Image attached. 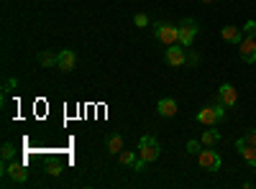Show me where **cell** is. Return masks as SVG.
Here are the masks:
<instances>
[{"label": "cell", "instance_id": "1", "mask_svg": "<svg viewBox=\"0 0 256 189\" xmlns=\"http://www.w3.org/2000/svg\"><path fill=\"white\" fill-rule=\"evenodd\" d=\"M226 120V105L218 102V105H210V108H202L198 113V123L208 125V128H212L216 123H223Z\"/></svg>", "mask_w": 256, "mask_h": 189}, {"label": "cell", "instance_id": "2", "mask_svg": "<svg viewBox=\"0 0 256 189\" xmlns=\"http://www.w3.org/2000/svg\"><path fill=\"white\" fill-rule=\"evenodd\" d=\"M159 154H162V149H159V141H156L154 136H144V138L138 141V159H141V161L152 164V161L159 159Z\"/></svg>", "mask_w": 256, "mask_h": 189}, {"label": "cell", "instance_id": "3", "mask_svg": "<svg viewBox=\"0 0 256 189\" xmlns=\"http://www.w3.org/2000/svg\"><path fill=\"white\" fill-rule=\"evenodd\" d=\"M154 36L162 41V44H166V46L180 44V26H172V23H156Z\"/></svg>", "mask_w": 256, "mask_h": 189}, {"label": "cell", "instance_id": "4", "mask_svg": "<svg viewBox=\"0 0 256 189\" xmlns=\"http://www.w3.org/2000/svg\"><path fill=\"white\" fill-rule=\"evenodd\" d=\"M198 31H200V26L195 23V20H192V18H184L182 23H180V46L190 49L192 44H195Z\"/></svg>", "mask_w": 256, "mask_h": 189}, {"label": "cell", "instance_id": "5", "mask_svg": "<svg viewBox=\"0 0 256 189\" xmlns=\"http://www.w3.org/2000/svg\"><path fill=\"white\" fill-rule=\"evenodd\" d=\"M3 174H6L10 182H16V184H26V182H28V169H26L20 161L6 164V166H3Z\"/></svg>", "mask_w": 256, "mask_h": 189}, {"label": "cell", "instance_id": "6", "mask_svg": "<svg viewBox=\"0 0 256 189\" xmlns=\"http://www.w3.org/2000/svg\"><path fill=\"white\" fill-rule=\"evenodd\" d=\"M200 166L205 172H218L220 169V154L218 151H210V146H208V151H200Z\"/></svg>", "mask_w": 256, "mask_h": 189}, {"label": "cell", "instance_id": "7", "mask_svg": "<svg viewBox=\"0 0 256 189\" xmlns=\"http://www.w3.org/2000/svg\"><path fill=\"white\" fill-rule=\"evenodd\" d=\"M238 54L246 64H254L256 61V36H246L241 44H238Z\"/></svg>", "mask_w": 256, "mask_h": 189}, {"label": "cell", "instance_id": "8", "mask_svg": "<svg viewBox=\"0 0 256 189\" xmlns=\"http://www.w3.org/2000/svg\"><path fill=\"white\" fill-rule=\"evenodd\" d=\"M164 59H166V64H169V67H184V64H187V56H184V46L180 49V44H172V46L166 49Z\"/></svg>", "mask_w": 256, "mask_h": 189}, {"label": "cell", "instance_id": "9", "mask_svg": "<svg viewBox=\"0 0 256 189\" xmlns=\"http://www.w3.org/2000/svg\"><path fill=\"white\" fill-rule=\"evenodd\" d=\"M218 102H223L226 108H233V105L238 102V92H236V87L233 85H220V90H218Z\"/></svg>", "mask_w": 256, "mask_h": 189}, {"label": "cell", "instance_id": "10", "mask_svg": "<svg viewBox=\"0 0 256 189\" xmlns=\"http://www.w3.org/2000/svg\"><path fill=\"white\" fill-rule=\"evenodd\" d=\"M56 67H59L62 72H72V69L77 67V54H74V51H70V49H62V51H59V61H56Z\"/></svg>", "mask_w": 256, "mask_h": 189}, {"label": "cell", "instance_id": "11", "mask_svg": "<svg viewBox=\"0 0 256 189\" xmlns=\"http://www.w3.org/2000/svg\"><path fill=\"white\" fill-rule=\"evenodd\" d=\"M177 110H180V105H177L174 97H162L159 105H156V113L162 118H172V115H177Z\"/></svg>", "mask_w": 256, "mask_h": 189}, {"label": "cell", "instance_id": "12", "mask_svg": "<svg viewBox=\"0 0 256 189\" xmlns=\"http://www.w3.org/2000/svg\"><path fill=\"white\" fill-rule=\"evenodd\" d=\"M220 36H223V41H228V44H241L246 33L241 28H236V26H223L220 28Z\"/></svg>", "mask_w": 256, "mask_h": 189}, {"label": "cell", "instance_id": "13", "mask_svg": "<svg viewBox=\"0 0 256 189\" xmlns=\"http://www.w3.org/2000/svg\"><path fill=\"white\" fill-rule=\"evenodd\" d=\"M238 154L244 156V161L251 166V169H256V146H241Z\"/></svg>", "mask_w": 256, "mask_h": 189}, {"label": "cell", "instance_id": "14", "mask_svg": "<svg viewBox=\"0 0 256 189\" xmlns=\"http://www.w3.org/2000/svg\"><path fill=\"white\" fill-rule=\"evenodd\" d=\"M200 141H202V146H210V149H212V146L220 141V131H205L200 136Z\"/></svg>", "mask_w": 256, "mask_h": 189}, {"label": "cell", "instance_id": "15", "mask_svg": "<svg viewBox=\"0 0 256 189\" xmlns=\"http://www.w3.org/2000/svg\"><path fill=\"white\" fill-rule=\"evenodd\" d=\"M108 151H110V154H120V151H123V138H120L118 133L108 136Z\"/></svg>", "mask_w": 256, "mask_h": 189}, {"label": "cell", "instance_id": "16", "mask_svg": "<svg viewBox=\"0 0 256 189\" xmlns=\"http://www.w3.org/2000/svg\"><path fill=\"white\" fill-rule=\"evenodd\" d=\"M56 61H59V54H46V51L38 54V64L41 67H56Z\"/></svg>", "mask_w": 256, "mask_h": 189}, {"label": "cell", "instance_id": "17", "mask_svg": "<svg viewBox=\"0 0 256 189\" xmlns=\"http://www.w3.org/2000/svg\"><path fill=\"white\" fill-rule=\"evenodd\" d=\"M241 146H256V131H248L246 136H241L236 141V149H241Z\"/></svg>", "mask_w": 256, "mask_h": 189}, {"label": "cell", "instance_id": "18", "mask_svg": "<svg viewBox=\"0 0 256 189\" xmlns=\"http://www.w3.org/2000/svg\"><path fill=\"white\" fill-rule=\"evenodd\" d=\"M118 159H120V164H123V166H134V164L138 161L131 151H120V154H118Z\"/></svg>", "mask_w": 256, "mask_h": 189}, {"label": "cell", "instance_id": "19", "mask_svg": "<svg viewBox=\"0 0 256 189\" xmlns=\"http://www.w3.org/2000/svg\"><path fill=\"white\" fill-rule=\"evenodd\" d=\"M16 156V149H13V143H3V161L8 164L10 159Z\"/></svg>", "mask_w": 256, "mask_h": 189}, {"label": "cell", "instance_id": "20", "mask_svg": "<svg viewBox=\"0 0 256 189\" xmlns=\"http://www.w3.org/2000/svg\"><path fill=\"white\" fill-rule=\"evenodd\" d=\"M134 23H136L138 28L148 26V15H144V13H136V15H134Z\"/></svg>", "mask_w": 256, "mask_h": 189}, {"label": "cell", "instance_id": "21", "mask_svg": "<svg viewBox=\"0 0 256 189\" xmlns=\"http://www.w3.org/2000/svg\"><path fill=\"white\" fill-rule=\"evenodd\" d=\"M200 143L202 141H187V154H195L198 156L200 154Z\"/></svg>", "mask_w": 256, "mask_h": 189}, {"label": "cell", "instance_id": "22", "mask_svg": "<svg viewBox=\"0 0 256 189\" xmlns=\"http://www.w3.org/2000/svg\"><path fill=\"white\" fill-rule=\"evenodd\" d=\"M244 33L246 36H256V20H248V23L244 26Z\"/></svg>", "mask_w": 256, "mask_h": 189}, {"label": "cell", "instance_id": "23", "mask_svg": "<svg viewBox=\"0 0 256 189\" xmlns=\"http://www.w3.org/2000/svg\"><path fill=\"white\" fill-rule=\"evenodd\" d=\"M49 174H54V177H59V174H62V169H59V164H52V166H49Z\"/></svg>", "mask_w": 256, "mask_h": 189}, {"label": "cell", "instance_id": "24", "mask_svg": "<svg viewBox=\"0 0 256 189\" xmlns=\"http://www.w3.org/2000/svg\"><path fill=\"white\" fill-rule=\"evenodd\" d=\"M13 87H18V82H16V79H8V82H6V92L13 90Z\"/></svg>", "mask_w": 256, "mask_h": 189}, {"label": "cell", "instance_id": "25", "mask_svg": "<svg viewBox=\"0 0 256 189\" xmlns=\"http://www.w3.org/2000/svg\"><path fill=\"white\" fill-rule=\"evenodd\" d=\"M202 3H212V0H202Z\"/></svg>", "mask_w": 256, "mask_h": 189}]
</instances>
